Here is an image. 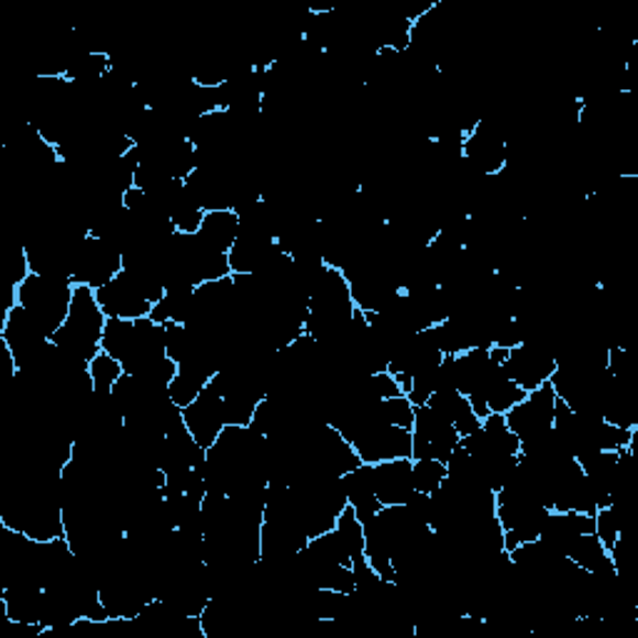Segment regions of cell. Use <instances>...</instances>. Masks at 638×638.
Segmentation results:
<instances>
[{
    "mask_svg": "<svg viewBox=\"0 0 638 638\" xmlns=\"http://www.w3.org/2000/svg\"><path fill=\"white\" fill-rule=\"evenodd\" d=\"M108 317L102 312L96 297V289L86 285H75L73 302L65 324L51 334V342L58 346L63 354L73 360L90 364L102 352V332H106Z\"/></svg>",
    "mask_w": 638,
    "mask_h": 638,
    "instance_id": "obj_1",
    "label": "cell"
},
{
    "mask_svg": "<svg viewBox=\"0 0 638 638\" xmlns=\"http://www.w3.org/2000/svg\"><path fill=\"white\" fill-rule=\"evenodd\" d=\"M75 285L70 279H55L43 275H28L21 285L15 287V299L37 324L43 327L48 337L65 324L73 302Z\"/></svg>",
    "mask_w": 638,
    "mask_h": 638,
    "instance_id": "obj_2",
    "label": "cell"
},
{
    "mask_svg": "<svg viewBox=\"0 0 638 638\" xmlns=\"http://www.w3.org/2000/svg\"><path fill=\"white\" fill-rule=\"evenodd\" d=\"M553 407H557V392L551 382L541 384L539 389L527 392L519 405H514L506 411V425L519 437L521 444L534 442L553 429Z\"/></svg>",
    "mask_w": 638,
    "mask_h": 638,
    "instance_id": "obj_3",
    "label": "cell"
},
{
    "mask_svg": "<svg viewBox=\"0 0 638 638\" xmlns=\"http://www.w3.org/2000/svg\"><path fill=\"white\" fill-rule=\"evenodd\" d=\"M123 272V252L110 242L88 234L80 242L78 255H75L73 267V285H86L90 289H100L108 285L112 277Z\"/></svg>",
    "mask_w": 638,
    "mask_h": 638,
    "instance_id": "obj_4",
    "label": "cell"
},
{
    "mask_svg": "<svg viewBox=\"0 0 638 638\" xmlns=\"http://www.w3.org/2000/svg\"><path fill=\"white\" fill-rule=\"evenodd\" d=\"M459 431L454 425L437 415L435 409L417 407L415 427H411V459H437L444 462L459 447Z\"/></svg>",
    "mask_w": 638,
    "mask_h": 638,
    "instance_id": "obj_5",
    "label": "cell"
},
{
    "mask_svg": "<svg viewBox=\"0 0 638 638\" xmlns=\"http://www.w3.org/2000/svg\"><path fill=\"white\" fill-rule=\"evenodd\" d=\"M506 140L496 120H479L472 133H466L462 155L482 175H496L506 165Z\"/></svg>",
    "mask_w": 638,
    "mask_h": 638,
    "instance_id": "obj_6",
    "label": "cell"
},
{
    "mask_svg": "<svg viewBox=\"0 0 638 638\" xmlns=\"http://www.w3.org/2000/svg\"><path fill=\"white\" fill-rule=\"evenodd\" d=\"M502 367L506 377L519 384L524 392H534L551 380L553 370H557V360L534 344H516L506 352Z\"/></svg>",
    "mask_w": 638,
    "mask_h": 638,
    "instance_id": "obj_7",
    "label": "cell"
},
{
    "mask_svg": "<svg viewBox=\"0 0 638 638\" xmlns=\"http://www.w3.org/2000/svg\"><path fill=\"white\" fill-rule=\"evenodd\" d=\"M354 452L360 454L362 464L392 462V459H411V429L380 425L364 431L352 442Z\"/></svg>",
    "mask_w": 638,
    "mask_h": 638,
    "instance_id": "obj_8",
    "label": "cell"
},
{
    "mask_svg": "<svg viewBox=\"0 0 638 638\" xmlns=\"http://www.w3.org/2000/svg\"><path fill=\"white\" fill-rule=\"evenodd\" d=\"M185 425L190 429V435L195 437V442L210 449L215 442H218L220 431L224 429V402L222 394L208 384L200 392L190 407L183 409Z\"/></svg>",
    "mask_w": 638,
    "mask_h": 638,
    "instance_id": "obj_9",
    "label": "cell"
},
{
    "mask_svg": "<svg viewBox=\"0 0 638 638\" xmlns=\"http://www.w3.org/2000/svg\"><path fill=\"white\" fill-rule=\"evenodd\" d=\"M96 297L108 319H140L150 317V309H153L125 270L118 272L108 285L96 289Z\"/></svg>",
    "mask_w": 638,
    "mask_h": 638,
    "instance_id": "obj_10",
    "label": "cell"
},
{
    "mask_svg": "<svg viewBox=\"0 0 638 638\" xmlns=\"http://www.w3.org/2000/svg\"><path fill=\"white\" fill-rule=\"evenodd\" d=\"M411 459H392L374 464V490L382 506H405L417 492Z\"/></svg>",
    "mask_w": 638,
    "mask_h": 638,
    "instance_id": "obj_11",
    "label": "cell"
},
{
    "mask_svg": "<svg viewBox=\"0 0 638 638\" xmlns=\"http://www.w3.org/2000/svg\"><path fill=\"white\" fill-rule=\"evenodd\" d=\"M429 409H435L439 417L447 419L449 425H454L459 437L474 435L476 429H482V419L476 417V411L469 405V399L459 389H437L427 402Z\"/></svg>",
    "mask_w": 638,
    "mask_h": 638,
    "instance_id": "obj_12",
    "label": "cell"
},
{
    "mask_svg": "<svg viewBox=\"0 0 638 638\" xmlns=\"http://www.w3.org/2000/svg\"><path fill=\"white\" fill-rule=\"evenodd\" d=\"M344 492H346V504L352 506L356 519L362 524L370 521L374 514L382 509V504L377 499V490H374V466L372 464H360L352 472L344 474Z\"/></svg>",
    "mask_w": 638,
    "mask_h": 638,
    "instance_id": "obj_13",
    "label": "cell"
},
{
    "mask_svg": "<svg viewBox=\"0 0 638 638\" xmlns=\"http://www.w3.org/2000/svg\"><path fill=\"white\" fill-rule=\"evenodd\" d=\"M195 315V287H173L165 289V295L160 302L150 309V319L157 324L177 322L187 324Z\"/></svg>",
    "mask_w": 638,
    "mask_h": 638,
    "instance_id": "obj_14",
    "label": "cell"
},
{
    "mask_svg": "<svg viewBox=\"0 0 638 638\" xmlns=\"http://www.w3.org/2000/svg\"><path fill=\"white\" fill-rule=\"evenodd\" d=\"M566 557L574 561L579 569L588 571V574H606V571H614L608 549L596 534H581V537L571 543Z\"/></svg>",
    "mask_w": 638,
    "mask_h": 638,
    "instance_id": "obj_15",
    "label": "cell"
},
{
    "mask_svg": "<svg viewBox=\"0 0 638 638\" xmlns=\"http://www.w3.org/2000/svg\"><path fill=\"white\" fill-rule=\"evenodd\" d=\"M240 232V218L234 210H210L205 212V220L200 224V234L205 242H210L212 248L220 252H230L234 240Z\"/></svg>",
    "mask_w": 638,
    "mask_h": 638,
    "instance_id": "obj_16",
    "label": "cell"
},
{
    "mask_svg": "<svg viewBox=\"0 0 638 638\" xmlns=\"http://www.w3.org/2000/svg\"><path fill=\"white\" fill-rule=\"evenodd\" d=\"M212 377L215 374L205 370L177 367V374L170 380V384H167V394H170V399L177 407L185 409V407H190L197 397H200V392L208 387Z\"/></svg>",
    "mask_w": 638,
    "mask_h": 638,
    "instance_id": "obj_17",
    "label": "cell"
},
{
    "mask_svg": "<svg viewBox=\"0 0 638 638\" xmlns=\"http://www.w3.org/2000/svg\"><path fill=\"white\" fill-rule=\"evenodd\" d=\"M334 531L337 537L342 539L346 553H350L352 561H360L364 559V524L356 519V514L350 504L344 506V512L337 516V524H334Z\"/></svg>",
    "mask_w": 638,
    "mask_h": 638,
    "instance_id": "obj_18",
    "label": "cell"
},
{
    "mask_svg": "<svg viewBox=\"0 0 638 638\" xmlns=\"http://www.w3.org/2000/svg\"><path fill=\"white\" fill-rule=\"evenodd\" d=\"M92 387L98 394H110L116 382L123 377V364H120L116 356H110L108 352H100L96 360L88 364Z\"/></svg>",
    "mask_w": 638,
    "mask_h": 638,
    "instance_id": "obj_19",
    "label": "cell"
},
{
    "mask_svg": "<svg viewBox=\"0 0 638 638\" xmlns=\"http://www.w3.org/2000/svg\"><path fill=\"white\" fill-rule=\"evenodd\" d=\"M411 472H415V486L417 492L431 494L444 484L447 479V464L437 462V459H411Z\"/></svg>",
    "mask_w": 638,
    "mask_h": 638,
    "instance_id": "obj_20",
    "label": "cell"
},
{
    "mask_svg": "<svg viewBox=\"0 0 638 638\" xmlns=\"http://www.w3.org/2000/svg\"><path fill=\"white\" fill-rule=\"evenodd\" d=\"M415 409L417 407L407 399V394L380 402L382 421H384V425H389V427H402V429L415 427Z\"/></svg>",
    "mask_w": 638,
    "mask_h": 638,
    "instance_id": "obj_21",
    "label": "cell"
},
{
    "mask_svg": "<svg viewBox=\"0 0 638 638\" xmlns=\"http://www.w3.org/2000/svg\"><path fill=\"white\" fill-rule=\"evenodd\" d=\"M482 429L496 447L504 449V452L519 454L521 442H519V437H516L514 431L509 429V425H506L504 415H490L486 419H482Z\"/></svg>",
    "mask_w": 638,
    "mask_h": 638,
    "instance_id": "obj_22",
    "label": "cell"
},
{
    "mask_svg": "<svg viewBox=\"0 0 638 638\" xmlns=\"http://www.w3.org/2000/svg\"><path fill=\"white\" fill-rule=\"evenodd\" d=\"M594 519H596V529L594 534L598 539H602L604 547L612 551L614 543L618 541V537H622V531H624V521H622V516H618L612 506H604V509H596L594 514Z\"/></svg>",
    "mask_w": 638,
    "mask_h": 638,
    "instance_id": "obj_23",
    "label": "cell"
}]
</instances>
